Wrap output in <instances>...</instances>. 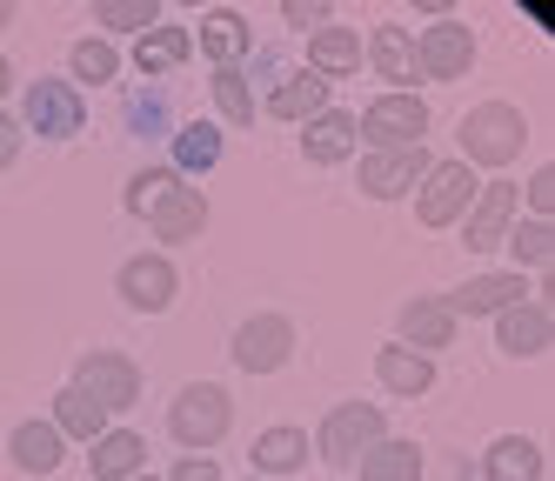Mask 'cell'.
<instances>
[{"mask_svg":"<svg viewBox=\"0 0 555 481\" xmlns=\"http://www.w3.org/2000/svg\"><path fill=\"white\" fill-rule=\"evenodd\" d=\"M175 288H181V274H175L168 255H128L121 274H114V295H121L128 308H141V314L175 308Z\"/></svg>","mask_w":555,"mask_h":481,"instance_id":"cell-10","label":"cell"},{"mask_svg":"<svg viewBox=\"0 0 555 481\" xmlns=\"http://www.w3.org/2000/svg\"><path fill=\"white\" fill-rule=\"evenodd\" d=\"M502 248L515 255V274H522V268H548V255H555V227H548V221H522V227L502 234Z\"/></svg>","mask_w":555,"mask_h":481,"instance_id":"cell-30","label":"cell"},{"mask_svg":"<svg viewBox=\"0 0 555 481\" xmlns=\"http://www.w3.org/2000/svg\"><path fill=\"white\" fill-rule=\"evenodd\" d=\"M114 74H121V54H114L107 40H74V80H94L101 88V80H114Z\"/></svg>","mask_w":555,"mask_h":481,"instance_id":"cell-34","label":"cell"},{"mask_svg":"<svg viewBox=\"0 0 555 481\" xmlns=\"http://www.w3.org/2000/svg\"><path fill=\"white\" fill-rule=\"evenodd\" d=\"M147 227H154V240H194V234L208 227V194L175 181V187L162 194V208L147 214Z\"/></svg>","mask_w":555,"mask_h":481,"instance_id":"cell-14","label":"cell"},{"mask_svg":"<svg viewBox=\"0 0 555 481\" xmlns=\"http://www.w3.org/2000/svg\"><path fill=\"white\" fill-rule=\"evenodd\" d=\"M215 107L234 120V128H248V120H255V88H248L242 67H215Z\"/></svg>","mask_w":555,"mask_h":481,"instance_id":"cell-32","label":"cell"},{"mask_svg":"<svg viewBox=\"0 0 555 481\" xmlns=\"http://www.w3.org/2000/svg\"><path fill=\"white\" fill-rule=\"evenodd\" d=\"M175 160H181V168H215V160H221V128H208V120H194V128H181L175 134Z\"/></svg>","mask_w":555,"mask_h":481,"instance_id":"cell-33","label":"cell"},{"mask_svg":"<svg viewBox=\"0 0 555 481\" xmlns=\"http://www.w3.org/2000/svg\"><path fill=\"white\" fill-rule=\"evenodd\" d=\"M248 481H261V474H248Z\"/></svg>","mask_w":555,"mask_h":481,"instance_id":"cell-43","label":"cell"},{"mask_svg":"<svg viewBox=\"0 0 555 481\" xmlns=\"http://www.w3.org/2000/svg\"><path fill=\"white\" fill-rule=\"evenodd\" d=\"M234 368L242 375H274V368H288V354H295V321L288 314H255L234 328Z\"/></svg>","mask_w":555,"mask_h":481,"instance_id":"cell-6","label":"cell"},{"mask_svg":"<svg viewBox=\"0 0 555 481\" xmlns=\"http://www.w3.org/2000/svg\"><path fill=\"white\" fill-rule=\"evenodd\" d=\"M515 208H522V194H515V181H489V187H475L468 214H462V240H468L475 255L502 248V234L515 227Z\"/></svg>","mask_w":555,"mask_h":481,"instance_id":"cell-11","label":"cell"},{"mask_svg":"<svg viewBox=\"0 0 555 481\" xmlns=\"http://www.w3.org/2000/svg\"><path fill=\"white\" fill-rule=\"evenodd\" d=\"M188 54H194V34H188V27H147V34L134 40V67H141L147 80L175 74V67H181Z\"/></svg>","mask_w":555,"mask_h":481,"instance_id":"cell-25","label":"cell"},{"mask_svg":"<svg viewBox=\"0 0 555 481\" xmlns=\"http://www.w3.org/2000/svg\"><path fill=\"white\" fill-rule=\"evenodd\" d=\"M362 67V34L354 27H322V34H308V74H354Z\"/></svg>","mask_w":555,"mask_h":481,"instance_id":"cell-27","label":"cell"},{"mask_svg":"<svg viewBox=\"0 0 555 481\" xmlns=\"http://www.w3.org/2000/svg\"><path fill=\"white\" fill-rule=\"evenodd\" d=\"M301 154L314 160V168H335V160H348V154H354V114L322 107L314 120H301Z\"/></svg>","mask_w":555,"mask_h":481,"instance_id":"cell-16","label":"cell"},{"mask_svg":"<svg viewBox=\"0 0 555 481\" xmlns=\"http://www.w3.org/2000/svg\"><path fill=\"white\" fill-rule=\"evenodd\" d=\"M8 455H14L21 474H54V468L67 461V441L54 434V421H21V428L8 434Z\"/></svg>","mask_w":555,"mask_h":481,"instance_id":"cell-17","label":"cell"},{"mask_svg":"<svg viewBox=\"0 0 555 481\" xmlns=\"http://www.w3.org/2000/svg\"><path fill=\"white\" fill-rule=\"evenodd\" d=\"M308 461V434L301 428H268V434H255V474L268 481V474H295Z\"/></svg>","mask_w":555,"mask_h":481,"instance_id":"cell-28","label":"cell"},{"mask_svg":"<svg viewBox=\"0 0 555 481\" xmlns=\"http://www.w3.org/2000/svg\"><path fill=\"white\" fill-rule=\"evenodd\" d=\"M435 168L428 147H395V154H362V194L369 200H395V194H409L422 187V174Z\"/></svg>","mask_w":555,"mask_h":481,"instance_id":"cell-12","label":"cell"},{"mask_svg":"<svg viewBox=\"0 0 555 481\" xmlns=\"http://www.w3.org/2000/svg\"><path fill=\"white\" fill-rule=\"evenodd\" d=\"M375 375H382V388H388V394L415 401V394H428V388H435V361H428V354H415V348H382V354H375Z\"/></svg>","mask_w":555,"mask_h":481,"instance_id":"cell-22","label":"cell"},{"mask_svg":"<svg viewBox=\"0 0 555 481\" xmlns=\"http://www.w3.org/2000/svg\"><path fill=\"white\" fill-rule=\"evenodd\" d=\"M162 481H221V468H215L208 455H181V461H175Z\"/></svg>","mask_w":555,"mask_h":481,"instance_id":"cell-37","label":"cell"},{"mask_svg":"<svg viewBox=\"0 0 555 481\" xmlns=\"http://www.w3.org/2000/svg\"><path fill=\"white\" fill-rule=\"evenodd\" d=\"M529 288H522V274H475L468 281V288H455V295H442V308L462 321V314H502V308H515V301H522Z\"/></svg>","mask_w":555,"mask_h":481,"instance_id":"cell-15","label":"cell"},{"mask_svg":"<svg viewBox=\"0 0 555 481\" xmlns=\"http://www.w3.org/2000/svg\"><path fill=\"white\" fill-rule=\"evenodd\" d=\"M362 481H422V448L415 441H375L362 455Z\"/></svg>","mask_w":555,"mask_h":481,"instance_id":"cell-29","label":"cell"},{"mask_svg":"<svg viewBox=\"0 0 555 481\" xmlns=\"http://www.w3.org/2000/svg\"><path fill=\"white\" fill-rule=\"evenodd\" d=\"M369 61H375L382 80H395V94H415L409 80H415L422 67H415V40H409V27H375V34H369Z\"/></svg>","mask_w":555,"mask_h":481,"instance_id":"cell-21","label":"cell"},{"mask_svg":"<svg viewBox=\"0 0 555 481\" xmlns=\"http://www.w3.org/2000/svg\"><path fill=\"white\" fill-rule=\"evenodd\" d=\"M134 481H162V474H147V468H141V474H134Z\"/></svg>","mask_w":555,"mask_h":481,"instance_id":"cell-42","label":"cell"},{"mask_svg":"<svg viewBox=\"0 0 555 481\" xmlns=\"http://www.w3.org/2000/svg\"><path fill=\"white\" fill-rule=\"evenodd\" d=\"M8 88H14V61H8V54H0V94H8Z\"/></svg>","mask_w":555,"mask_h":481,"instance_id":"cell-40","label":"cell"},{"mask_svg":"<svg viewBox=\"0 0 555 481\" xmlns=\"http://www.w3.org/2000/svg\"><path fill=\"white\" fill-rule=\"evenodd\" d=\"M282 21H288V27H314V34H322V27H328V8H322V0H288Z\"/></svg>","mask_w":555,"mask_h":481,"instance_id":"cell-36","label":"cell"},{"mask_svg":"<svg viewBox=\"0 0 555 481\" xmlns=\"http://www.w3.org/2000/svg\"><path fill=\"white\" fill-rule=\"evenodd\" d=\"M375 441H388L382 408H375V401H341V408H328L322 434H314V455L335 461V468H348V461H362Z\"/></svg>","mask_w":555,"mask_h":481,"instance_id":"cell-4","label":"cell"},{"mask_svg":"<svg viewBox=\"0 0 555 481\" xmlns=\"http://www.w3.org/2000/svg\"><path fill=\"white\" fill-rule=\"evenodd\" d=\"M74 388H81L88 401H101L107 415H121L141 401V368L128 354H114V348H88L81 361H74Z\"/></svg>","mask_w":555,"mask_h":481,"instance_id":"cell-5","label":"cell"},{"mask_svg":"<svg viewBox=\"0 0 555 481\" xmlns=\"http://www.w3.org/2000/svg\"><path fill=\"white\" fill-rule=\"evenodd\" d=\"M54 434H61V441H88V448H94V441L107 434V408H101V401H88L81 388L67 381V388L54 394Z\"/></svg>","mask_w":555,"mask_h":481,"instance_id":"cell-23","label":"cell"},{"mask_svg":"<svg viewBox=\"0 0 555 481\" xmlns=\"http://www.w3.org/2000/svg\"><path fill=\"white\" fill-rule=\"evenodd\" d=\"M415 67H422V80H462L468 67H475V34H468V21H435V27H422V40H415Z\"/></svg>","mask_w":555,"mask_h":481,"instance_id":"cell-8","label":"cell"},{"mask_svg":"<svg viewBox=\"0 0 555 481\" xmlns=\"http://www.w3.org/2000/svg\"><path fill=\"white\" fill-rule=\"evenodd\" d=\"M529 208H535V221H548V208H555V168H535V181H529Z\"/></svg>","mask_w":555,"mask_h":481,"instance_id":"cell-38","label":"cell"},{"mask_svg":"<svg viewBox=\"0 0 555 481\" xmlns=\"http://www.w3.org/2000/svg\"><path fill=\"white\" fill-rule=\"evenodd\" d=\"M428 134V107L422 94H382L362 107V120H354V141H369V154H395V147H422Z\"/></svg>","mask_w":555,"mask_h":481,"instance_id":"cell-3","label":"cell"},{"mask_svg":"<svg viewBox=\"0 0 555 481\" xmlns=\"http://www.w3.org/2000/svg\"><path fill=\"white\" fill-rule=\"evenodd\" d=\"M228 428H234V401H228V388L194 381V388H181V394H175V408H168V434L181 441L188 455L215 448V441H221Z\"/></svg>","mask_w":555,"mask_h":481,"instance_id":"cell-2","label":"cell"},{"mask_svg":"<svg viewBox=\"0 0 555 481\" xmlns=\"http://www.w3.org/2000/svg\"><path fill=\"white\" fill-rule=\"evenodd\" d=\"M27 128L41 134V141H67V134H81L88 128V101L67 88V80H34L27 88Z\"/></svg>","mask_w":555,"mask_h":481,"instance_id":"cell-9","label":"cell"},{"mask_svg":"<svg viewBox=\"0 0 555 481\" xmlns=\"http://www.w3.org/2000/svg\"><path fill=\"white\" fill-rule=\"evenodd\" d=\"M8 21H14V8H8V0H0V27H8Z\"/></svg>","mask_w":555,"mask_h":481,"instance_id":"cell-41","label":"cell"},{"mask_svg":"<svg viewBox=\"0 0 555 481\" xmlns=\"http://www.w3.org/2000/svg\"><path fill=\"white\" fill-rule=\"evenodd\" d=\"M255 48V27L234 14V8H215V14H202V54L215 61V67H234Z\"/></svg>","mask_w":555,"mask_h":481,"instance_id":"cell-24","label":"cell"},{"mask_svg":"<svg viewBox=\"0 0 555 481\" xmlns=\"http://www.w3.org/2000/svg\"><path fill=\"white\" fill-rule=\"evenodd\" d=\"M175 181H181L175 168H141V174L128 181V214H154V208H162V194H168Z\"/></svg>","mask_w":555,"mask_h":481,"instance_id":"cell-35","label":"cell"},{"mask_svg":"<svg viewBox=\"0 0 555 481\" xmlns=\"http://www.w3.org/2000/svg\"><path fill=\"white\" fill-rule=\"evenodd\" d=\"M402 341H409L415 354H435V348L455 341V314L442 308V295H415V301L402 308Z\"/></svg>","mask_w":555,"mask_h":481,"instance_id":"cell-18","label":"cell"},{"mask_svg":"<svg viewBox=\"0 0 555 481\" xmlns=\"http://www.w3.org/2000/svg\"><path fill=\"white\" fill-rule=\"evenodd\" d=\"M495 348L515 361H535L548 354V301H515L495 314Z\"/></svg>","mask_w":555,"mask_h":481,"instance_id":"cell-13","label":"cell"},{"mask_svg":"<svg viewBox=\"0 0 555 481\" xmlns=\"http://www.w3.org/2000/svg\"><path fill=\"white\" fill-rule=\"evenodd\" d=\"M261 107H268L274 120H314V114L328 107V80L301 67V74H288V80H274V94H268Z\"/></svg>","mask_w":555,"mask_h":481,"instance_id":"cell-20","label":"cell"},{"mask_svg":"<svg viewBox=\"0 0 555 481\" xmlns=\"http://www.w3.org/2000/svg\"><path fill=\"white\" fill-rule=\"evenodd\" d=\"M94 27L147 34V27H162V0H94Z\"/></svg>","mask_w":555,"mask_h":481,"instance_id":"cell-31","label":"cell"},{"mask_svg":"<svg viewBox=\"0 0 555 481\" xmlns=\"http://www.w3.org/2000/svg\"><path fill=\"white\" fill-rule=\"evenodd\" d=\"M529 141V114L515 101H482L462 114V168H515Z\"/></svg>","mask_w":555,"mask_h":481,"instance_id":"cell-1","label":"cell"},{"mask_svg":"<svg viewBox=\"0 0 555 481\" xmlns=\"http://www.w3.org/2000/svg\"><path fill=\"white\" fill-rule=\"evenodd\" d=\"M141 461H147V441H141L134 428H107V434L94 441V455H88L94 481H134Z\"/></svg>","mask_w":555,"mask_h":481,"instance_id":"cell-19","label":"cell"},{"mask_svg":"<svg viewBox=\"0 0 555 481\" xmlns=\"http://www.w3.org/2000/svg\"><path fill=\"white\" fill-rule=\"evenodd\" d=\"M14 154H21V120L0 114V168H14Z\"/></svg>","mask_w":555,"mask_h":481,"instance_id":"cell-39","label":"cell"},{"mask_svg":"<svg viewBox=\"0 0 555 481\" xmlns=\"http://www.w3.org/2000/svg\"><path fill=\"white\" fill-rule=\"evenodd\" d=\"M475 168H462V160H435V168L422 174V187H415V214H422V227H449V221H462L468 214V200H475Z\"/></svg>","mask_w":555,"mask_h":481,"instance_id":"cell-7","label":"cell"},{"mask_svg":"<svg viewBox=\"0 0 555 481\" xmlns=\"http://www.w3.org/2000/svg\"><path fill=\"white\" fill-rule=\"evenodd\" d=\"M482 474L489 481H542V448L529 434H502V441H489Z\"/></svg>","mask_w":555,"mask_h":481,"instance_id":"cell-26","label":"cell"}]
</instances>
